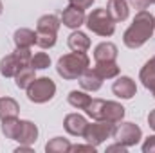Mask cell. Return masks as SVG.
<instances>
[{"instance_id":"obj_25","label":"cell","mask_w":155,"mask_h":153,"mask_svg":"<svg viewBox=\"0 0 155 153\" xmlns=\"http://www.w3.org/2000/svg\"><path fill=\"white\" fill-rule=\"evenodd\" d=\"M71 142L63 137H54L45 144V151L47 153H69L71 151Z\"/></svg>"},{"instance_id":"obj_30","label":"cell","mask_w":155,"mask_h":153,"mask_svg":"<svg viewBox=\"0 0 155 153\" xmlns=\"http://www.w3.org/2000/svg\"><path fill=\"white\" fill-rule=\"evenodd\" d=\"M130 4H132L135 9H139V11H144V9L150 7L152 0H130Z\"/></svg>"},{"instance_id":"obj_2","label":"cell","mask_w":155,"mask_h":153,"mask_svg":"<svg viewBox=\"0 0 155 153\" xmlns=\"http://www.w3.org/2000/svg\"><path fill=\"white\" fill-rule=\"evenodd\" d=\"M85 114L94 121H108V122H121L124 117V106L116 101H105V99H92L88 106L85 108Z\"/></svg>"},{"instance_id":"obj_15","label":"cell","mask_w":155,"mask_h":153,"mask_svg":"<svg viewBox=\"0 0 155 153\" xmlns=\"http://www.w3.org/2000/svg\"><path fill=\"white\" fill-rule=\"evenodd\" d=\"M107 11H108V15L112 16L114 22H124L128 18V15H130L126 0H108Z\"/></svg>"},{"instance_id":"obj_20","label":"cell","mask_w":155,"mask_h":153,"mask_svg":"<svg viewBox=\"0 0 155 153\" xmlns=\"http://www.w3.org/2000/svg\"><path fill=\"white\" fill-rule=\"evenodd\" d=\"M96 72L103 79H112V77H117L121 69L116 61H96Z\"/></svg>"},{"instance_id":"obj_32","label":"cell","mask_w":155,"mask_h":153,"mask_svg":"<svg viewBox=\"0 0 155 153\" xmlns=\"http://www.w3.org/2000/svg\"><path fill=\"white\" fill-rule=\"evenodd\" d=\"M148 124H150V128L155 132V110H152V112L148 114Z\"/></svg>"},{"instance_id":"obj_28","label":"cell","mask_w":155,"mask_h":153,"mask_svg":"<svg viewBox=\"0 0 155 153\" xmlns=\"http://www.w3.org/2000/svg\"><path fill=\"white\" fill-rule=\"evenodd\" d=\"M143 151L144 153H155V135H150L144 144H143Z\"/></svg>"},{"instance_id":"obj_7","label":"cell","mask_w":155,"mask_h":153,"mask_svg":"<svg viewBox=\"0 0 155 153\" xmlns=\"http://www.w3.org/2000/svg\"><path fill=\"white\" fill-rule=\"evenodd\" d=\"M56 94V85L51 77H36L29 86H27V97L33 103H47L54 97Z\"/></svg>"},{"instance_id":"obj_18","label":"cell","mask_w":155,"mask_h":153,"mask_svg":"<svg viewBox=\"0 0 155 153\" xmlns=\"http://www.w3.org/2000/svg\"><path fill=\"white\" fill-rule=\"evenodd\" d=\"M13 40H15L16 47H20V49H31L36 43V33L31 31V29H27V27H22V29L15 31Z\"/></svg>"},{"instance_id":"obj_34","label":"cell","mask_w":155,"mask_h":153,"mask_svg":"<svg viewBox=\"0 0 155 153\" xmlns=\"http://www.w3.org/2000/svg\"><path fill=\"white\" fill-rule=\"evenodd\" d=\"M153 29H155V18H153Z\"/></svg>"},{"instance_id":"obj_1","label":"cell","mask_w":155,"mask_h":153,"mask_svg":"<svg viewBox=\"0 0 155 153\" xmlns=\"http://www.w3.org/2000/svg\"><path fill=\"white\" fill-rule=\"evenodd\" d=\"M153 31V16L148 11H139L130 27L124 31L123 41L128 49H139L152 38Z\"/></svg>"},{"instance_id":"obj_16","label":"cell","mask_w":155,"mask_h":153,"mask_svg":"<svg viewBox=\"0 0 155 153\" xmlns=\"http://www.w3.org/2000/svg\"><path fill=\"white\" fill-rule=\"evenodd\" d=\"M139 79L143 81L144 88H148L152 92V96L155 97V58L148 60L144 63V67L139 72Z\"/></svg>"},{"instance_id":"obj_21","label":"cell","mask_w":155,"mask_h":153,"mask_svg":"<svg viewBox=\"0 0 155 153\" xmlns=\"http://www.w3.org/2000/svg\"><path fill=\"white\" fill-rule=\"evenodd\" d=\"M35 79H36V76H35V69H33L31 65H25V67H22V69L16 72V76H15V83H16L18 88L27 90V86H29Z\"/></svg>"},{"instance_id":"obj_13","label":"cell","mask_w":155,"mask_h":153,"mask_svg":"<svg viewBox=\"0 0 155 153\" xmlns=\"http://www.w3.org/2000/svg\"><path fill=\"white\" fill-rule=\"evenodd\" d=\"M36 139H38V128H36V124L31 122V121H20V130H18L15 141L20 142V144L31 146V144L36 142Z\"/></svg>"},{"instance_id":"obj_22","label":"cell","mask_w":155,"mask_h":153,"mask_svg":"<svg viewBox=\"0 0 155 153\" xmlns=\"http://www.w3.org/2000/svg\"><path fill=\"white\" fill-rule=\"evenodd\" d=\"M20 105L13 97H0V119L7 117H18Z\"/></svg>"},{"instance_id":"obj_8","label":"cell","mask_w":155,"mask_h":153,"mask_svg":"<svg viewBox=\"0 0 155 153\" xmlns=\"http://www.w3.org/2000/svg\"><path fill=\"white\" fill-rule=\"evenodd\" d=\"M114 128H116V124H114V122H108V121H96V122H90V124H87V128H85L83 139H85L88 144H92V146L97 148L99 144H103L107 139L112 137Z\"/></svg>"},{"instance_id":"obj_14","label":"cell","mask_w":155,"mask_h":153,"mask_svg":"<svg viewBox=\"0 0 155 153\" xmlns=\"http://www.w3.org/2000/svg\"><path fill=\"white\" fill-rule=\"evenodd\" d=\"M79 85L85 92H97L103 85V77L96 72V69H87L81 76H79Z\"/></svg>"},{"instance_id":"obj_23","label":"cell","mask_w":155,"mask_h":153,"mask_svg":"<svg viewBox=\"0 0 155 153\" xmlns=\"http://www.w3.org/2000/svg\"><path fill=\"white\" fill-rule=\"evenodd\" d=\"M90 101H92V97H90L87 92H83V90H72V92L69 94V103H71V106H74L78 110H85Z\"/></svg>"},{"instance_id":"obj_3","label":"cell","mask_w":155,"mask_h":153,"mask_svg":"<svg viewBox=\"0 0 155 153\" xmlns=\"http://www.w3.org/2000/svg\"><path fill=\"white\" fill-rule=\"evenodd\" d=\"M90 67V60L85 52H71L58 60L56 72L63 79H78Z\"/></svg>"},{"instance_id":"obj_5","label":"cell","mask_w":155,"mask_h":153,"mask_svg":"<svg viewBox=\"0 0 155 153\" xmlns=\"http://www.w3.org/2000/svg\"><path fill=\"white\" fill-rule=\"evenodd\" d=\"M61 20L54 15H43L36 24V45L41 49H51L56 45V34Z\"/></svg>"},{"instance_id":"obj_11","label":"cell","mask_w":155,"mask_h":153,"mask_svg":"<svg viewBox=\"0 0 155 153\" xmlns=\"http://www.w3.org/2000/svg\"><path fill=\"white\" fill-rule=\"evenodd\" d=\"M85 11L79 9V7H74V5H69L63 9L61 13V24L69 29H79L83 24H85Z\"/></svg>"},{"instance_id":"obj_17","label":"cell","mask_w":155,"mask_h":153,"mask_svg":"<svg viewBox=\"0 0 155 153\" xmlns=\"http://www.w3.org/2000/svg\"><path fill=\"white\" fill-rule=\"evenodd\" d=\"M94 60L96 61H116L117 47L112 41H103L94 49Z\"/></svg>"},{"instance_id":"obj_31","label":"cell","mask_w":155,"mask_h":153,"mask_svg":"<svg viewBox=\"0 0 155 153\" xmlns=\"http://www.w3.org/2000/svg\"><path fill=\"white\" fill-rule=\"evenodd\" d=\"M126 146H123L121 142H116V144H112V146H108L107 148V153H112V151H121V153H126Z\"/></svg>"},{"instance_id":"obj_27","label":"cell","mask_w":155,"mask_h":153,"mask_svg":"<svg viewBox=\"0 0 155 153\" xmlns=\"http://www.w3.org/2000/svg\"><path fill=\"white\" fill-rule=\"evenodd\" d=\"M71 151L74 153H96V146H92V144H76V146H71Z\"/></svg>"},{"instance_id":"obj_29","label":"cell","mask_w":155,"mask_h":153,"mask_svg":"<svg viewBox=\"0 0 155 153\" xmlns=\"http://www.w3.org/2000/svg\"><path fill=\"white\" fill-rule=\"evenodd\" d=\"M69 4L71 5H74V7H79V9H88L92 4H94V0H69Z\"/></svg>"},{"instance_id":"obj_4","label":"cell","mask_w":155,"mask_h":153,"mask_svg":"<svg viewBox=\"0 0 155 153\" xmlns=\"http://www.w3.org/2000/svg\"><path fill=\"white\" fill-rule=\"evenodd\" d=\"M85 25L88 27V31H92L94 34L103 36V38L112 36L116 31V22L112 20V16L108 15V11L105 7L92 9L88 13V16L85 18Z\"/></svg>"},{"instance_id":"obj_6","label":"cell","mask_w":155,"mask_h":153,"mask_svg":"<svg viewBox=\"0 0 155 153\" xmlns=\"http://www.w3.org/2000/svg\"><path fill=\"white\" fill-rule=\"evenodd\" d=\"M31 58H33L31 49H20V47H16L15 52L4 56L0 60V74L4 77H15L16 72L22 67H25V65L31 63Z\"/></svg>"},{"instance_id":"obj_19","label":"cell","mask_w":155,"mask_h":153,"mask_svg":"<svg viewBox=\"0 0 155 153\" xmlns=\"http://www.w3.org/2000/svg\"><path fill=\"white\" fill-rule=\"evenodd\" d=\"M69 49L72 52H87L90 49V38L81 33V31H74L71 36H69Z\"/></svg>"},{"instance_id":"obj_10","label":"cell","mask_w":155,"mask_h":153,"mask_svg":"<svg viewBox=\"0 0 155 153\" xmlns=\"http://www.w3.org/2000/svg\"><path fill=\"white\" fill-rule=\"evenodd\" d=\"M112 92L116 94L117 97H121V99H132L137 94L135 81L128 76L117 77L116 81H114V85H112Z\"/></svg>"},{"instance_id":"obj_12","label":"cell","mask_w":155,"mask_h":153,"mask_svg":"<svg viewBox=\"0 0 155 153\" xmlns=\"http://www.w3.org/2000/svg\"><path fill=\"white\" fill-rule=\"evenodd\" d=\"M87 124H88L87 119L81 114H69V115H65V119H63V128L72 137H83Z\"/></svg>"},{"instance_id":"obj_33","label":"cell","mask_w":155,"mask_h":153,"mask_svg":"<svg viewBox=\"0 0 155 153\" xmlns=\"http://www.w3.org/2000/svg\"><path fill=\"white\" fill-rule=\"evenodd\" d=\"M2 11H4V5H2V0H0V15H2Z\"/></svg>"},{"instance_id":"obj_24","label":"cell","mask_w":155,"mask_h":153,"mask_svg":"<svg viewBox=\"0 0 155 153\" xmlns=\"http://www.w3.org/2000/svg\"><path fill=\"white\" fill-rule=\"evenodd\" d=\"M18 130H20V119H18V117H7V119H2V133L5 135V139L15 141Z\"/></svg>"},{"instance_id":"obj_26","label":"cell","mask_w":155,"mask_h":153,"mask_svg":"<svg viewBox=\"0 0 155 153\" xmlns=\"http://www.w3.org/2000/svg\"><path fill=\"white\" fill-rule=\"evenodd\" d=\"M35 70H43V69H49L51 67V58L49 54L45 52H36L33 58H31V63H29Z\"/></svg>"},{"instance_id":"obj_35","label":"cell","mask_w":155,"mask_h":153,"mask_svg":"<svg viewBox=\"0 0 155 153\" xmlns=\"http://www.w3.org/2000/svg\"><path fill=\"white\" fill-rule=\"evenodd\" d=\"M152 4H155V0H152Z\"/></svg>"},{"instance_id":"obj_9","label":"cell","mask_w":155,"mask_h":153,"mask_svg":"<svg viewBox=\"0 0 155 153\" xmlns=\"http://www.w3.org/2000/svg\"><path fill=\"white\" fill-rule=\"evenodd\" d=\"M112 137L116 139V142H121L126 148H132L139 144V141L143 139V130L134 122H121L114 128Z\"/></svg>"}]
</instances>
